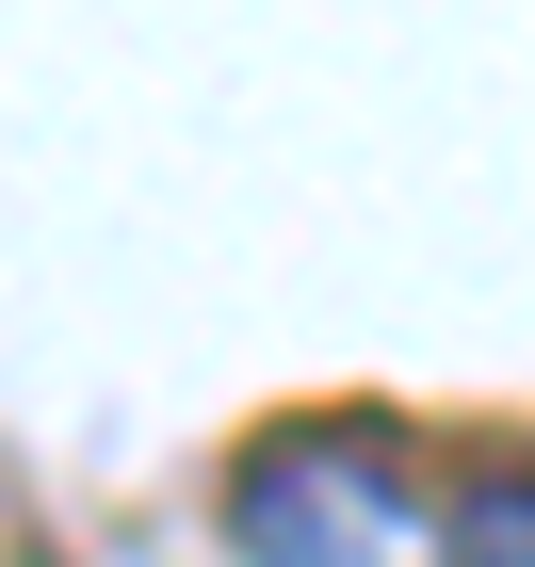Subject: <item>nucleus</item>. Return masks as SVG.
<instances>
[{
	"instance_id": "nucleus-2",
	"label": "nucleus",
	"mask_w": 535,
	"mask_h": 567,
	"mask_svg": "<svg viewBox=\"0 0 535 567\" xmlns=\"http://www.w3.org/2000/svg\"><path fill=\"white\" fill-rule=\"evenodd\" d=\"M439 567H535V471H471L439 503Z\"/></svg>"
},
{
	"instance_id": "nucleus-1",
	"label": "nucleus",
	"mask_w": 535,
	"mask_h": 567,
	"mask_svg": "<svg viewBox=\"0 0 535 567\" xmlns=\"http://www.w3.org/2000/svg\"><path fill=\"white\" fill-rule=\"evenodd\" d=\"M227 551L244 567H439V503L390 422H292L227 471Z\"/></svg>"
}]
</instances>
